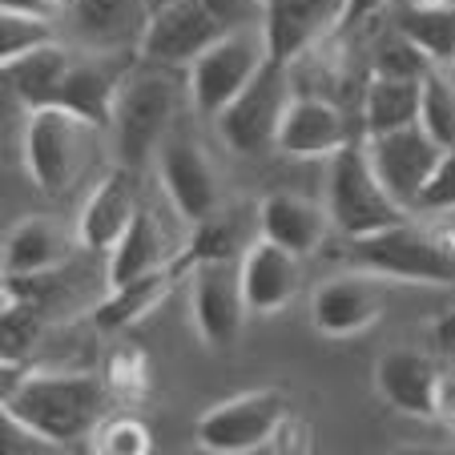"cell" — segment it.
<instances>
[{
  "instance_id": "6da1fadb",
  "label": "cell",
  "mask_w": 455,
  "mask_h": 455,
  "mask_svg": "<svg viewBox=\"0 0 455 455\" xmlns=\"http://www.w3.org/2000/svg\"><path fill=\"white\" fill-rule=\"evenodd\" d=\"M105 415V383L93 375H25L4 387V419L44 447H73L93 435Z\"/></svg>"
},
{
  "instance_id": "7a4b0ae2",
  "label": "cell",
  "mask_w": 455,
  "mask_h": 455,
  "mask_svg": "<svg viewBox=\"0 0 455 455\" xmlns=\"http://www.w3.org/2000/svg\"><path fill=\"white\" fill-rule=\"evenodd\" d=\"M343 262L371 278L451 286L455 283V230H447V226L423 230V226H411L403 218V222L387 226V230L347 238Z\"/></svg>"
},
{
  "instance_id": "3957f363",
  "label": "cell",
  "mask_w": 455,
  "mask_h": 455,
  "mask_svg": "<svg viewBox=\"0 0 455 455\" xmlns=\"http://www.w3.org/2000/svg\"><path fill=\"white\" fill-rule=\"evenodd\" d=\"M327 210L343 238H363V234L387 230V226L403 222V214H407L387 194V186L379 181L375 165L367 157V146H359V141H347L339 154H331Z\"/></svg>"
},
{
  "instance_id": "277c9868",
  "label": "cell",
  "mask_w": 455,
  "mask_h": 455,
  "mask_svg": "<svg viewBox=\"0 0 455 455\" xmlns=\"http://www.w3.org/2000/svg\"><path fill=\"white\" fill-rule=\"evenodd\" d=\"M173 109H178V89L165 65L146 60L141 69H129L117 93V109H113V138H117L121 165L133 170L157 154V146L170 138Z\"/></svg>"
},
{
  "instance_id": "5b68a950",
  "label": "cell",
  "mask_w": 455,
  "mask_h": 455,
  "mask_svg": "<svg viewBox=\"0 0 455 455\" xmlns=\"http://www.w3.org/2000/svg\"><path fill=\"white\" fill-rule=\"evenodd\" d=\"M97 125L77 117L65 105H44V109H28L25 121V165L28 178L44 189V194H65L85 170L89 138Z\"/></svg>"
},
{
  "instance_id": "8992f818",
  "label": "cell",
  "mask_w": 455,
  "mask_h": 455,
  "mask_svg": "<svg viewBox=\"0 0 455 455\" xmlns=\"http://www.w3.org/2000/svg\"><path fill=\"white\" fill-rule=\"evenodd\" d=\"M286 69L291 65L267 57V65L254 73V81L214 117L218 138H222V146L230 154L254 157V154H267L270 146H278V129H283L286 105H291Z\"/></svg>"
},
{
  "instance_id": "52a82bcc",
  "label": "cell",
  "mask_w": 455,
  "mask_h": 455,
  "mask_svg": "<svg viewBox=\"0 0 455 455\" xmlns=\"http://www.w3.org/2000/svg\"><path fill=\"white\" fill-rule=\"evenodd\" d=\"M267 36L258 28H230L222 33L194 65H189V101L194 109L218 117L242 89L254 81V73L267 65Z\"/></svg>"
},
{
  "instance_id": "ba28073f",
  "label": "cell",
  "mask_w": 455,
  "mask_h": 455,
  "mask_svg": "<svg viewBox=\"0 0 455 455\" xmlns=\"http://www.w3.org/2000/svg\"><path fill=\"white\" fill-rule=\"evenodd\" d=\"M291 419V403L283 391H246V395L222 399L218 407H210L194 427L202 451L214 455H246L267 447L278 431Z\"/></svg>"
},
{
  "instance_id": "9c48e42d",
  "label": "cell",
  "mask_w": 455,
  "mask_h": 455,
  "mask_svg": "<svg viewBox=\"0 0 455 455\" xmlns=\"http://www.w3.org/2000/svg\"><path fill=\"white\" fill-rule=\"evenodd\" d=\"M222 33H230V28L206 9V0H170V4H157L149 12L138 57L165 65V69H181V65L189 69Z\"/></svg>"
},
{
  "instance_id": "30bf717a",
  "label": "cell",
  "mask_w": 455,
  "mask_h": 455,
  "mask_svg": "<svg viewBox=\"0 0 455 455\" xmlns=\"http://www.w3.org/2000/svg\"><path fill=\"white\" fill-rule=\"evenodd\" d=\"M363 146H367V157L375 165L379 181L387 186V194L411 214L435 162L443 157V146L431 138L419 121H411L403 129H387V133H367Z\"/></svg>"
},
{
  "instance_id": "8fae6325",
  "label": "cell",
  "mask_w": 455,
  "mask_h": 455,
  "mask_svg": "<svg viewBox=\"0 0 455 455\" xmlns=\"http://www.w3.org/2000/svg\"><path fill=\"white\" fill-rule=\"evenodd\" d=\"M246 294H242L238 262L222 258V262H202L189 270V315H194V331L206 347L226 351L238 343L242 323H246Z\"/></svg>"
},
{
  "instance_id": "7c38bea8",
  "label": "cell",
  "mask_w": 455,
  "mask_h": 455,
  "mask_svg": "<svg viewBox=\"0 0 455 455\" xmlns=\"http://www.w3.org/2000/svg\"><path fill=\"white\" fill-rule=\"evenodd\" d=\"M129 69H133V60L125 52L89 49L85 57H73L57 105L73 109L97 129H113V109H117V93L125 85Z\"/></svg>"
},
{
  "instance_id": "4fadbf2b",
  "label": "cell",
  "mask_w": 455,
  "mask_h": 455,
  "mask_svg": "<svg viewBox=\"0 0 455 455\" xmlns=\"http://www.w3.org/2000/svg\"><path fill=\"white\" fill-rule=\"evenodd\" d=\"M157 178L170 194L173 210L186 222H206L218 214V178L210 170L206 154L189 138H165L154 154Z\"/></svg>"
},
{
  "instance_id": "5bb4252c",
  "label": "cell",
  "mask_w": 455,
  "mask_h": 455,
  "mask_svg": "<svg viewBox=\"0 0 455 455\" xmlns=\"http://www.w3.org/2000/svg\"><path fill=\"white\" fill-rule=\"evenodd\" d=\"M347 0H262L267 52L283 65L299 60L318 36L339 33Z\"/></svg>"
},
{
  "instance_id": "9a60e30c",
  "label": "cell",
  "mask_w": 455,
  "mask_h": 455,
  "mask_svg": "<svg viewBox=\"0 0 455 455\" xmlns=\"http://www.w3.org/2000/svg\"><path fill=\"white\" fill-rule=\"evenodd\" d=\"M439 379H443V367L411 347H391L375 363V391L387 407L411 419H435Z\"/></svg>"
},
{
  "instance_id": "2e32d148",
  "label": "cell",
  "mask_w": 455,
  "mask_h": 455,
  "mask_svg": "<svg viewBox=\"0 0 455 455\" xmlns=\"http://www.w3.org/2000/svg\"><path fill=\"white\" fill-rule=\"evenodd\" d=\"M238 278L250 315H278L291 307L294 291H299V254L270 238H258L242 250Z\"/></svg>"
},
{
  "instance_id": "e0dca14e",
  "label": "cell",
  "mask_w": 455,
  "mask_h": 455,
  "mask_svg": "<svg viewBox=\"0 0 455 455\" xmlns=\"http://www.w3.org/2000/svg\"><path fill=\"white\" fill-rule=\"evenodd\" d=\"M383 315V294L367 278H327L310 294V327L327 339H351L375 327Z\"/></svg>"
},
{
  "instance_id": "ac0fdd59",
  "label": "cell",
  "mask_w": 455,
  "mask_h": 455,
  "mask_svg": "<svg viewBox=\"0 0 455 455\" xmlns=\"http://www.w3.org/2000/svg\"><path fill=\"white\" fill-rule=\"evenodd\" d=\"M149 0H73L69 17L73 33L85 49L101 52H133L149 25Z\"/></svg>"
},
{
  "instance_id": "d6986e66",
  "label": "cell",
  "mask_w": 455,
  "mask_h": 455,
  "mask_svg": "<svg viewBox=\"0 0 455 455\" xmlns=\"http://www.w3.org/2000/svg\"><path fill=\"white\" fill-rule=\"evenodd\" d=\"M258 230H262V238H270V242H278V246L294 250L299 258H307L327 242L335 222H331L327 206H318V202L302 198V194L278 189V194H267V198L258 202Z\"/></svg>"
},
{
  "instance_id": "ffe728a7",
  "label": "cell",
  "mask_w": 455,
  "mask_h": 455,
  "mask_svg": "<svg viewBox=\"0 0 455 455\" xmlns=\"http://www.w3.org/2000/svg\"><path fill=\"white\" fill-rule=\"evenodd\" d=\"M347 141V117L339 105L323 97H291L275 149H283L286 157H331Z\"/></svg>"
},
{
  "instance_id": "44dd1931",
  "label": "cell",
  "mask_w": 455,
  "mask_h": 455,
  "mask_svg": "<svg viewBox=\"0 0 455 455\" xmlns=\"http://www.w3.org/2000/svg\"><path fill=\"white\" fill-rule=\"evenodd\" d=\"M133 214H138V206H133V178H129V165H125V170H113L109 178H101L89 189V198L77 218V234L89 250L109 254L117 246V238L125 234V226L133 222Z\"/></svg>"
},
{
  "instance_id": "7402d4cb",
  "label": "cell",
  "mask_w": 455,
  "mask_h": 455,
  "mask_svg": "<svg viewBox=\"0 0 455 455\" xmlns=\"http://www.w3.org/2000/svg\"><path fill=\"white\" fill-rule=\"evenodd\" d=\"M69 65L73 52L60 41H49L17 60H4V81H9V89L17 93V101L25 109H44V105H57Z\"/></svg>"
},
{
  "instance_id": "603a6c76",
  "label": "cell",
  "mask_w": 455,
  "mask_h": 455,
  "mask_svg": "<svg viewBox=\"0 0 455 455\" xmlns=\"http://www.w3.org/2000/svg\"><path fill=\"white\" fill-rule=\"evenodd\" d=\"M162 267H165L162 230H157L149 210H138L133 222L125 226V234L117 238V246L109 250V291L149 275V270H162Z\"/></svg>"
},
{
  "instance_id": "cb8c5ba5",
  "label": "cell",
  "mask_w": 455,
  "mask_h": 455,
  "mask_svg": "<svg viewBox=\"0 0 455 455\" xmlns=\"http://www.w3.org/2000/svg\"><path fill=\"white\" fill-rule=\"evenodd\" d=\"M173 278H178V270L165 262L162 270H149V275L133 278V283H125V286H113V291L97 302L93 323L101 331H125L129 323H138L146 310H154L157 302L165 299V291L173 286Z\"/></svg>"
},
{
  "instance_id": "d4e9b609",
  "label": "cell",
  "mask_w": 455,
  "mask_h": 455,
  "mask_svg": "<svg viewBox=\"0 0 455 455\" xmlns=\"http://www.w3.org/2000/svg\"><path fill=\"white\" fill-rule=\"evenodd\" d=\"M419 97L423 81L375 73L367 85V97H363V133H387V129H403L411 121H419Z\"/></svg>"
},
{
  "instance_id": "484cf974",
  "label": "cell",
  "mask_w": 455,
  "mask_h": 455,
  "mask_svg": "<svg viewBox=\"0 0 455 455\" xmlns=\"http://www.w3.org/2000/svg\"><path fill=\"white\" fill-rule=\"evenodd\" d=\"M60 254V234L44 218H25L4 238V278H36L57 267Z\"/></svg>"
},
{
  "instance_id": "4316f807",
  "label": "cell",
  "mask_w": 455,
  "mask_h": 455,
  "mask_svg": "<svg viewBox=\"0 0 455 455\" xmlns=\"http://www.w3.org/2000/svg\"><path fill=\"white\" fill-rule=\"evenodd\" d=\"M395 28L403 36H411L435 65L455 60V4H419V0H411L399 12Z\"/></svg>"
},
{
  "instance_id": "83f0119b",
  "label": "cell",
  "mask_w": 455,
  "mask_h": 455,
  "mask_svg": "<svg viewBox=\"0 0 455 455\" xmlns=\"http://www.w3.org/2000/svg\"><path fill=\"white\" fill-rule=\"evenodd\" d=\"M238 242H234V226L222 222V218H206V222H194V234H189L186 250L170 258V267L178 275H189L202 262H222V258H234Z\"/></svg>"
},
{
  "instance_id": "f1b7e54d",
  "label": "cell",
  "mask_w": 455,
  "mask_h": 455,
  "mask_svg": "<svg viewBox=\"0 0 455 455\" xmlns=\"http://www.w3.org/2000/svg\"><path fill=\"white\" fill-rule=\"evenodd\" d=\"M419 125L443 149H455V85L439 77L435 69L423 77V97H419Z\"/></svg>"
},
{
  "instance_id": "f546056e",
  "label": "cell",
  "mask_w": 455,
  "mask_h": 455,
  "mask_svg": "<svg viewBox=\"0 0 455 455\" xmlns=\"http://www.w3.org/2000/svg\"><path fill=\"white\" fill-rule=\"evenodd\" d=\"M431 69H435V60H431L427 52H423L419 44L411 41V36L399 33V28L387 36V41H379V49H375V73H383V77L423 81Z\"/></svg>"
},
{
  "instance_id": "4dcf8cb0",
  "label": "cell",
  "mask_w": 455,
  "mask_h": 455,
  "mask_svg": "<svg viewBox=\"0 0 455 455\" xmlns=\"http://www.w3.org/2000/svg\"><path fill=\"white\" fill-rule=\"evenodd\" d=\"M49 41H57L49 17L0 9V60H17V57H25V52L41 49V44H49Z\"/></svg>"
},
{
  "instance_id": "1f68e13d",
  "label": "cell",
  "mask_w": 455,
  "mask_h": 455,
  "mask_svg": "<svg viewBox=\"0 0 455 455\" xmlns=\"http://www.w3.org/2000/svg\"><path fill=\"white\" fill-rule=\"evenodd\" d=\"M36 331H41V318H36V307L25 302L17 294V302H4V315H0V355H4V367H12V359L28 351L36 343Z\"/></svg>"
},
{
  "instance_id": "d6a6232c",
  "label": "cell",
  "mask_w": 455,
  "mask_h": 455,
  "mask_svg": "<svg viewBox=\"0 0 455 455\" xmlns=\"http://www.w3.org/2000/svg\"><path fill=\"white\" fill-rule=\"evenodd\" d=\"M455 210V149H443V157L435 162L427 186H423L419 202H415L411 214H451Z\"/></svg>"
},
{
  "instance_id": "836d02e7",
  "label": "cell",
  "mask_w": 455,
  "mask_h": 455,
  "mask_svg": "<svg viewBox=\"0 0 455 455\" xmlns=\"http://www.w3.org/2000/svg\"><path fill=\"white\" fill-rule=\"evenodd\" d=\"M105 443H97V451H113V455H146L149 447V427L138 419H129V415H117L113 423H105L101 431Z\"/></svg>"
},
{
  "instance_id": "e575fe53",
  "label": "cell",
  "mask_w": 455,
  "mask_h": 455,
  "mask_svg": "<svg viewBox=\"0 0 455 455\" xmlns=\"http://www.w3.org/2000/svg\"><path fill=\"white\" fill-rule=\"evenodd\" d=\"M206 9L214 12L226 28L262 25V0H206Z\"/></svg>"
},
{
  "instance_id": "d590c367",
  "label": "cell",
  "mask_w": 455,
  "mask_h": 455,
  "mask_svg": "<svg viewBox=\"0 0 455 455\" xmlns=\"http://www.w3.org/2000/svg\"><path fill=\"white\" fill-rule=\"evenodd\" d=\"M69 4L73 0H0L4 12H33V17H49V20H57Z\"/></svg>"
},
{
  "instance_id": "8d00e7d4",
  "label": "cell",
  "mask_w": 455,
  "mask_h": 455,
  "mask_svg": "<svg viewBox=\"0 0 455 455\" xmlns=\"http://www.w3.org/2000/svg\"><path fill=\"white\" fill-rule=\"evenodd\" d=\"M431 339H435V351H439V355L455 359V307L443 310V315L431 323Z\"/></svg>"
},
{
  "instance_id": "74e56055",
  "label": "cell",
  "mask_w": 455,
  "mask_h": 455,
  "mask_svg": "<svg viewBox=\"0 0 455 455\" xmlns=\"http://www.w3.org/2000/svg\"><path fill=\"white\" fill-rule=\"evenodd\" d=\"M387 0H347L343 4V20H339V33H351L355 25H363V20L371 17V12H379Z\"/></svg>"
},
{
  "instance_id": "f35d334b",
  "label": "cell",
  "mask_w": 455,
  "mask_h": 455,
  "mask_svg": "<svg viewBox=\"0 0 455 455\" xmlns=\"http://www.w3.org/2000/svg\"><path fill=\"white\" fill-rule=\"evenodd\" d=\"M435 419H443L455 431V371H443L439 379V403H435Z\"/></svg>"
},
{
  "instance_id": "ab89813d",
  "label": "cell",
  "mask_w": 455,
  "mask_h": 455,
  "mask_svg": "<svg viewBox=\"0 0 455 455\" xmlns=\"http://www.w3.org/2000/svg\"><path fill=\"white\" fill-rule=\"evenodd\" d=\"M419 4H455V0H419Z\"/></svg>"
},
{
  "instance_id": "60d3db41",
  "label": "cell",
  "mask_w": 455,
  "mask_h": 455,
  "mask_svg": "<svg viewBox=\"0 0 455 455\" xmlns=\"http://www.w3.org/2000/svg\"><path fill=\"white\" fill-rule=\"evenodd\" d=\"M149 4H154V9H157V4H170V0H149Z\"/></svg>"
}]
</instances>
